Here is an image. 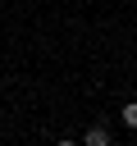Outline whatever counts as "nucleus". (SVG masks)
<instances>
[{"label": "nucleus", "instance_id": "obj_1", "mask_svg": "<svg viewBox=\"0 0 137 146\" xmlns=\"http://www.w3.org/2000/svg\"><path fill=\"white\" fill-rule=\"evenodd\" d=\"M82 141H87V146H110V128H105V123H96V128H87V132H82Z\"/></svg>", "mask_w": 137, "mask_h": 146}, {"label": "nucleus", "instance_id": "obj_2", "mask_svg": "<svg viewBox=\"0 0 137 146\" xmlns=\"http://www.w3.org/2000/svg\"><path fill=\"white\" fill-rule=\"evenodd\" d=\"M119 119H123V128H132V132H137V100H128V105H123V114H119Z\"/></svg>", "mask_w": 137, "mask_h": 146}]
</instances>
